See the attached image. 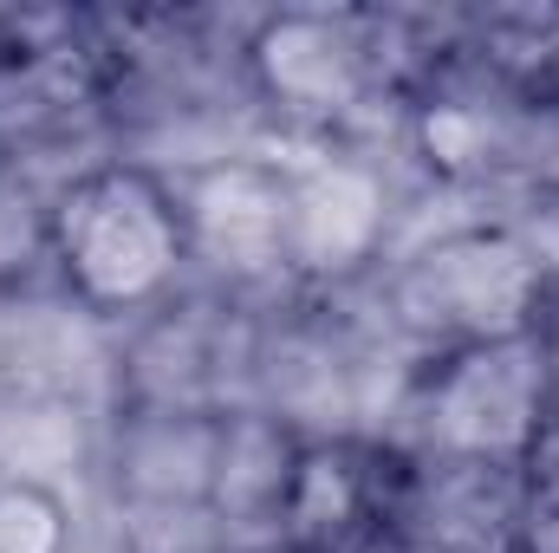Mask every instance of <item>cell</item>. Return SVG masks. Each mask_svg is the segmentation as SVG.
<instances>
[{
  "mask_svg": "<svg viewBox=\"0 0 559 553\" xmlns=\"http://www.w3.org/2000/svg\"><path fill=\"white\" fill-rule=\"evenodd\" d=\"M66 255L98 293H143L169 268V222L138 183H98L66 215Z\"/></svg>",
  "mask_w": 559,
  "mask_h": 553,
  "instance_id": "cell-1",
  "label": "cell"
},
{
  "mask_svg": "<svg viewBox=\"0 0 559 553\" xmlns=\"http://www.w3.org/2000/svg\"><path fill=\"white\" fill-rule=\"evenodd\" d=\"M449 430L475 449L514 443L527 430V372H521L514 352L468 358V372L449 385Z\"/></svg>",
  "mask_w": 559,
  "mask_h": 553,
  "instance_id": "cell-2",
  "label": "cell"
},
{
  "mask_svg": "<svg viewBox=\"0 0 559 553\" xmlns=\"http://www.w3.org/2000/svg\"><path fill=\"white\" fill-rule=\"evenodd\" d=\"M0 553H59V515L39 495H0Z\"/></svg>",
  "mask_w": 559,
  "mask_h": 553,
  "instance_id": "cell-3",
  "label": "cell"
}]
</instances>
